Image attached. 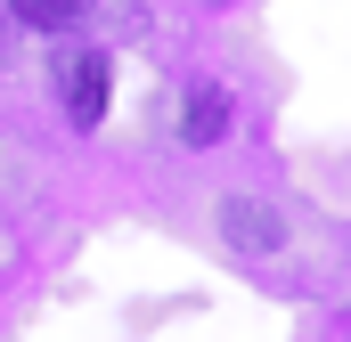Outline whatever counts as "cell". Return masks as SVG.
I'll return each instance as SVG.
<instances>
[{"label": "cell", "mask_w": 351, "mask_h": 342, "mask_svg": "<svg viewBox=\"0 0 351 342\" xmlns=\"http://www.w3.org/2000/svg\"><path fill=\"white\" fill-rule=\"evenodd\" d=\"M58 98H66V122H98L106 114V57L98 49H66L58 57Z\"/></svg>", "instance_id": "6da1fadb"}, {"label": "cell", "mask_w": 351, "mask_h": 342, "mask_svg": "<svg viewBox=\"0 0 351 342\" xmlns=\"http://www.w3.org/2000/svg\"><path fill=\"white\" fill-rule=\"evenodd\" d=\"M221 131H229V90H221V82H196L188 106H180V139H188V147H213Z\"/></svg>", "instance_id": "7a4b0ae2"}, {"label": "cell", "mask_w": 351, "mask_h": 342, "mask_svg": "<svg viewBox=\"0 0 351 342\" xmlns=\"http://www.w3.org/2000/svg\"><path fill=\"white\" fill-rule=\"evenodd\" d=\"M221 220H229V245H245V253H269L278 245V212L269 204H245L237 196V204H221Z\"/></svg>", "instance_id": "3957f363"}, {"label": "cell", "mask_w": 351, "mask_h": 342, "mask_svg": "<svg viewBox=\"0 0 351 342\" xmlns=\"http://www.w3.org/2000/svg\"><path fill=\"white\" fill-rule=\"evenodd\" d=\"M98 0H16V16L25 25H41V33H66V25H82Z\"/></svg>", "instance_id": "277c9868"}]
</instances>
